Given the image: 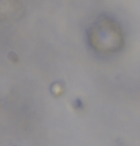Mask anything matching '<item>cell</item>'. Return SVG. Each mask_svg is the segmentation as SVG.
<instances>
[{"mask_svg": "<svg viewBox=\"0 0 140 146\" xmlns=\"http://www.w3.org/2000/svg\"><path fill=\"white\" fill-rule=\"evenodd\" d=\"M13 146H21V145H13Z\"/></svg>", "mask_w": 140, "mask_h": 146, "instance_id": "7a4b0ae2", "label": "cell"}, {"mask_svg": "<svg viewBox=\"0 0 140 146\" xmlns=\"http://www.w3.org/2000/svg\"><path fill=\"white\" fill-rule=\"evenodd\" d=\"M9 59L11 61H13V62H16L17 60H18V57L16 56L15 53H13V52H11L10 54H9Z\"/></svg>", "mask_w": 140, "mask_h": 146, "instance_id": "6da1fadb", "label": "cell"}]
</instances>
